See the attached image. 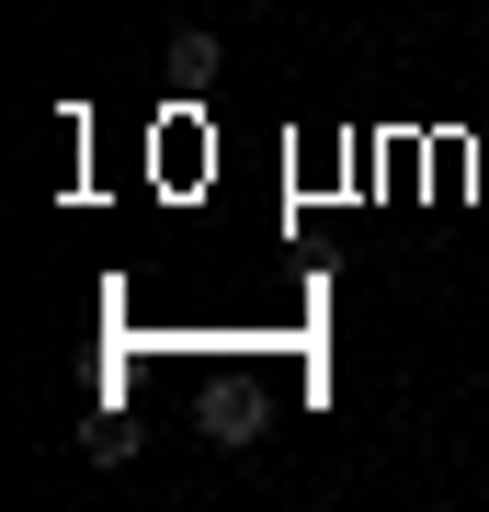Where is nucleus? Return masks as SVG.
Instances as JSON below:
<instances>
[{
  "label": "nucleus",
  "instance_id": "1",
  "mask_svg": "<svg viewBox=\"0 0 489 512\" xmlns=\"http://www.w3.org/2000/svg\"><path fill=\"white\" fill-rule=\"evenodd\" d=\"M217 69H228V57H217V35H205V23H182V35H171V80H194V92H205Z\"/></svg>",
  "mask_w": 489,
  "mask_h": 512
}]
</instances>
